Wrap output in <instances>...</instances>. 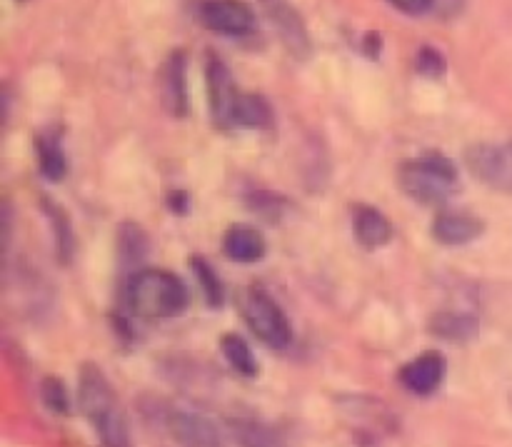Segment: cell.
Here are the masks:
<instances>
[{"mask_svg": "<svg viewBox=\"0 0 512 447\" xmlns=\"http://www.w3.org/2000/svg\"><path fill=\"white\" fill-rule=\"evenodd\" d=\"M80 410L103 447H130V428L103 370L85 363L78 373Z\"/></svg>", "mask_w": 512, "mask_h": 447, "instance_id": "cell-1", "label": "cell"}, {"mask_svg": "<svg viewBox=\"0 0 512 447\" xmlns=\"http://www.w3.org/2000/svg\"><path fill=\"white\" fill-rule=\"evenodd\" d=\"M188 300V288L168 270H138L125 283V305L145 320L178 318Z\"/></svg>", "mask_w": 512, "mask_h": 447, "instance_id": "cell-2", "label": "cell"}, {"mask_svg": "<svg viewBox=\"0 0 512 447\" xmlns=\"http://www.w3.org/2000/svg\"><path fill=\"white\" fill-rule=\"evenodd\" d=\"M400 188L423 205H443L458 190V168L448 158L428 155L400 168Z\"/></svg>", "mask_w": 512, "mask_h": 447, "instance_id": "cell-3", "label": "cell"}, {"mask_svg": "<svg viewBox=\"0 0 512 447\" xmlns=\"http://www.w3.org/2000/svg\"><path fill=\"white\" fill-rule=\"evenodd\" d=\"M240 310H243L245 323H248V328L253 330V335L260 340V343H265L268 348H275V350L288 348L290 340H293L290 320L285 318L280 305L275 303L265 290L260 288L245 290L243 298H240Z\"/></svg>", "mask_w": 512, "mask_h": 447, "instance_id": "cell-4", "label": "cell"}, {"mask_svg": "<svg viewBox=\"0 0 512 447\" xmlns=\"http://www.w3.org/2000/svg\"><path fill=\"white\" fill-rule=\"evenodd\" d=\"M165 428L180 447H223V425L208 413L190 408H173L165 415Z\"/></svg>", "mask_w": 512, "mask_h": 447, "instance_id": "cell-5", "label": "cell"}, {"mask_svg": "<svg viewBox=\"0 0 512 447\" xmlns=\"http://www.w3.org/2000/svg\"><path fill=\"white\" fill-rule=\"evenodd\" d=\"M198 20L213 33L240 38L253 30L255 13L243 0H200Z\"/></svg>", "mask_w": 512, "mask_h": 447, "instance_id": "cell-6", "label": "cell"}, {"mask_svg": "<svg viewBox=\"0 0 512 447\" xmlns=\"http://www.w3.org/2000/svg\"><path fill=\"white\" fill-rule=\"evenodd\" d=\"M205 80H208V103H210V118L218 128H233L235 105H238L240 90L235 88L233 73L228 65L220 58H208V68H205Z\"/></svg>", "mask_w": 512, "mask_h": 447, "instance_id": "cell-7", "label": "cell"}, {"mask_svg": "<svg viewBox=\"0 0 512 447\" xmlns=\"http://www.w3.org/2000/svg\"><path fill=\"white\" fill-rule=\"evenodd\" d=\"M258 3L263 5L265 15H268L270 23L275 25V30H278L280 40L285 43L288 53L298 60H308L310 50H313L308 28H305L298 10L290 5V0H258Z\"/></svg>", "mask_w": 512, "mask_h": 447, "instance_id": "cell-8", "label": "cell"}, {"mask_svg": "<svg viewBox=\"0 0 512 447\" xmlns=\"http://www.w3.org/2000/svg\"><path fill=\"white\" fill-rule=\"evenodd\" d=\"M468 170L483 183L493 188H512V150L495 148V145H475L465 155Z\"/></svg>", "mask_w": 512, "mask_h": 447, "instance_id": "cell-9", "label": "cell"}, {"mask_svg": "<svg viewBox=\"0 0 512 447\" xmlns=\"http://www.w3.org/2000/svg\"><path fill=\"white\" fill-rule=\"evenodd\" d=\"M445 373H448L445 355L438 353V350H428V353L418 355L408 365H403V370L398 373V380L408 393L433 395L443 385Z\"/></svg>", "mask_w": 512, "mask_h": 447, "instance_id": "cell-10", "label": "cell"}, {"mask_svg": "<svg viewBox=\"0 0 512 447\" xmlns=\"http://www.w3.org/2000/svg\"><path fill=\"white\" fill-rule=\"evenodd\" d=\"M433 235L438 243L450 245V248H455V245H468L483 235V223L468 213L445 210V213H440L438 218H435Z\"/></svg>", "mask_w": 512, "mask_h": 447, "instance_id": "cell-11", "label": "cell"}, {"mask_svg": "<svg viewBox=\"0 0 512 447\" xmlns=\"http://www.w3.org/2000/svg\"><path fill=\"white\" fill-rule=\"evenodd\" d=\"M353 233L355 240L365 250H378L390 243V238H393V225H390V220L380 210L370 208V205H355Z\"/></svg>", "mask_w": 512, "mask_h": 447, "instance_id": "cell-12", "label": "cell"}, {"mask_svg": "<svg viewBox=\"0 0 512 447\" xmlns=\"http://www.w3.org/2000/svg\"><path fill=\"white\" fill-rule=\"evenodd\" d=\"M225 255L235 263H258L265 258V240L255 228L235 225L225 233L223 240Z\"/></svg>", "mask_w": 512, "mask_h": 447, "instance_id": "cell-13", "label": "cell"}, {"mask_svg": "<svg viewBox=\"0 0 512 447\" xmlns=\"http://www.w3.org/2000/svg\"><path fill=\"white\" fill-rule=\"evenodd\" d=\"M165 83V103L173 110V115L188 113V80H185V53L175 50L165 63L163 73Z\"/></svg>", "mask_w": 512, "mask_h": 447, "instance_id": "cell-14", "label": "cell"}, {"mask_svg": "<svg viewBox=\"0 0 512 447\" xmlns=\"http://www.w3.org/2000/svg\"><path fill=\"white\" fill-rule=\"evenodd\" d=\"M273 125V108L268 100L258 93H240L238 105H235L233 128L260 130Z\"/></svg>", "mask_w": 512, "mask_h": 447, "instance_id": "cell-15", "label": "cell"}, {"mask_svg": "<svg viewBox=\"0 0 512 447\" xmlns=\"http://www.w3.org/2000/svg\"><path fill=\"white\" fill-rule=\"evenodd\" d=\"M35 153H38V168L48 180L65 178V153L60 138L55 133H43L35 138Z\"/></svg>", "mask_w": 512, "mask_h": 447, "instance_id": "cell-16", "label": "cell"}, {"mask_svg": "<svg viewBox=\"0 0 512 447\" xmlns=\"http://www.w3.org/2000/svg\"><path fill=\"white\" fill-rule=\"evenodd\" d=\"M220 350H223L225 360H228V365L238 375H243V378H255V375H258V360H255L253 350H250V345L245 343L240 335L235 333L223 335V340H220Z\"/></svg>", "mask_w": 512, "mask_h": 447, "instance_id": "cell-17", "label": "cell"}, {"mask_svg": "<svg viewBox=\"0 0 512 447\" xmlns=\"http://www.w3.org/2000/svg\"><path fill=\"white\" fill-rule=\"evenodd\" d=\"M45 213H48L50 223H53V235H55V250H58V260L60 263H70L75 253V238H73V228H70L68 215L63 213V208H58L55 203H48L45 200Z\"/></svg>", "mask_w": 512, "mask_h": 447, "instance_id": "cell-18", "label": "cell"}, {"mask_svg": "<svg viewBox=\"0 0 512 447\" xmlns=\"http://www.w3.org/2000/svg\"><path fill=\"white\" fill-rule=\"evenodd\" d=\"M118 245H120V258H123L125 265L143 263L145 255H148V238H145L143 230L133 223H125L123 228H120Z\"/></svg>", "mask_w": 512, "mask_h": 447, "instance_id": "cell-19", "label": "cell"}, {"mask_svg": "<svg viewBox=\"0 0 512 447\" xmlns=\"http://www.w3.org/2000/svg\"><path fill=\"white\" fill-rule=\"evenodd\" d=\"M430 330L440 338L448 340H465L470 333L475 330V323L465 315H455V313H440L435 315L433 323H430Z\"/></svg>", "mask_w": 512, "mask_h": 447, "instance_id": "cell-20", "label": "cell"}, {"mask_svg": "<svg viewBox=\"0 0 512 447\" xmlns=\"http://www.w3.org/2000/svg\"><path fill=\"white\" fill-rule=\"evenodd\" d=\"M190 263H193L195 278H198L200 285H203V293H205V300H208V305L210 308H220V305H223V285H220V278L215 275V270L210 268L208 260L203 258H193Z\"/></svg>", "mask_w": 512, "mask_h": 447, "instance_id": "cell-21", "label": "cell"}, {"mask_svg": "<svg viewBox=\"0 0 512 447\" xmlns=\"http://www.w3.org/2000/svg\"><path fill=\"white\" fill-rule=\"evenodd\" d=\"M40 395H43V403L50 413H55V415L70 413V398H68V390H65L63 380L45 378L43 385H40Z\"/></svg>", "mask_w": 512, "mask_h": 447, "instance_id": "cell-22", "label": "cell"}, {"mask_svg": "<svg viewBox=\"0 0 512 447\" xmlns=\"http://www.w3.org/2000/svg\"><path fill=\"white\" fill-rule=\"evenodd\" d=\"M415 70L430 80L443 78L445 70H448V65H445V55L438 53L435 48H430V45H425V48H420L418 55H415Z\"/></svg>", "mask_w": 512, "mask_h": 447, "instance_id": "cell-23", "label": "cell"}, {"mask_svg": "<svg viewBox=\"0 0 512 447\" xmlns=\"http://www.w3.org/2000/svg\"><path fill=\"white\" fill-rule=\"evenodd\" d=\"M240 443H243V447H283L273 430L258 423H250L240 428Z\"/></svg>", "mask_w": 512, "mask_h": 447, "instance_id": "cell-24", "label": "cell"}, {"mask_svg": "<svg viewBox=\"0 0 512 447\" xmlns=\"http://www.w3.org/2000/svg\"><path fill=\"white\" fill-rule=\"evenodd\" d=\"M388 3L405 15H423L433 8L435 0H388Z\"/></svg>", "mask_w": 512, "mask_h": 447, "instance_id": "cell-25", "label": "cell"}, {"mask_svg": "<svg viewBox=\"0 0 512 447\" xmlns=\"http://www.w3.org/2000/svg\"><path fill=\"white\" fill-rule=\"evenodd\" d=\"M168 205L173 213H188V195L175 190V193L168 195Z\"/></svg>", "mask_w": 512, "mask_h": 447, "instance_id": "cell-26", "label": "cell"}, {"mask_svg": "<svg viewBox=\"0 0 512 447\" xmlns=\"http://www.w3.org/2000/svg\"><path fill=\"white\" fill-rule=\"evenodd\" d=\"M363 50H368L370 58H375V55H378L380 50H383V38H380L378 33H368V35H365Z\"/></svg>", "mask_w": 512, "mask_h": 447, "instance_id": "cell-27", "label": "cell"}, {"mask_svg": "<svg viewBox=\"0 0 512 447\" xmlns=\"http://www.w3.org/2000/svg\"><path fill=\"white\" fill-rule=\"evenodd\" d=\"M15 3H25V0H15Z\"/></svg>", "mask_w": 512, "mask_h": 447, "instance_id": "cell-28", "label": "cell"}]
</instances>
